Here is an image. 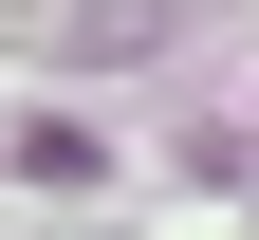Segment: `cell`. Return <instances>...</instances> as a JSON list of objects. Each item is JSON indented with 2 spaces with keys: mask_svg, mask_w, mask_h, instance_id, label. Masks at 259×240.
<instances>
[{
  "mask_svg": "<svg viewBox=\"0 0 259 240\" xmlns=\"http://www.w3.org/2000/svg\"><path fill=\"white\" fill-rule=\"evenodd\" d=\"M0 37H19V56H148L167 0H0Z\"/></svg>",
  "mask_w": 259,
  "mask_h": 240,
  "instance_id": "cell-1",
  "label": "cell"
}]
</instances>
